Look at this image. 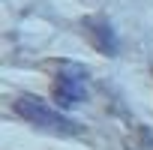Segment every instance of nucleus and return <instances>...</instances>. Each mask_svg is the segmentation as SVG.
Listing matches in <instances>:
<instances>
[{
  "label": "nucleus",
  "mask_w": 153,
  "mask_h": 150,
  "mask_svg": "<svg viewBox=\"0 0 153 150\" xmlns=\"http://www.w3.org/2000/svg\"><path fill=\"white\" fill-rule=\"evenodd\" d=\"M54 99L60 105H75L87 99V78L81 69H63L54 81Z\"/></svg>",
  "instance_id": "2"
},
{
  "label": "nucleus",
  "mask_w": 153,
  "mask_h": 150,
  "mask_svg": "<svg viewBox=\"0 0 153 150\" xmlns=\"http://www.w3.org/2000/svg\"><path fill=\"white\" fill-rule=\"evenodd\" d=\"M15 114L21 120H27L30 126L54 132V135H78L81 132V126L75 120H69L63 111H57L54 105H48L39 96H18L15 99Z\"/></svg>",
  "instance_id": "1"
}]
</instances>
